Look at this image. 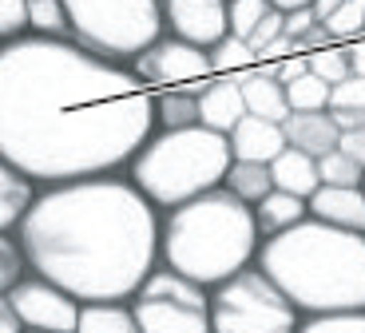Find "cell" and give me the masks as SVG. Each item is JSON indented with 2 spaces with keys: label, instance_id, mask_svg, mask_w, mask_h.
<instances>
[{
  "label": "cell",
  "instance_id": "obj_24",
  "mask_svg": "<svg viewBox=\"0 0 365 333\" xmlns=\"http://www.w3.org/2000/svg\"><path fill=\"white\" fill-rule=\"evenodd\" d=\"M28 32L52 40H72L64 0H28Z\"/></svg>",
  "mask_w": 365,
  "mask_h": 333
},
{
  "label": "cell",
  "instance_id": "obj_32",
  "mask_svg": "<svg viewBox=\"0 0 365 333\" xmlns=\"http://www.w3.org/2000/svg\"><path fill=\"white\" fill-rule=\"evenodd\" d=\"M28 36V0H0V44Z\"/></svg>",
  "mask_w": 365,
  "mask_h": 333
},
{
  "label": "cell",
  "instance_id": "obj_28",
  "mask_svg": "<svg viewBox=\"0 0 365 333\" xmlns=\"http://www.w3.org/2000/svg\"><path fill=\"white\" fill-rule=\"evenodd\" d=\"M298 333H365V309H341V314H306Z\"/></svg>",
  "mask_w": 365,
  "mask_h": 333
},
{
  "label": "cell",
  "instance_id": "obj_22",
  "mask_svg": "<svg viewBox=\"0 0 365 333\" xmlns=\"http://www.w3.org/2000/svg\"><path fill=\"white\" fill-rule=\"evenodd\" d=\"M222 187H227L235 198H242L247 207H255V203H262V198L274 190L270 163H242V159H235L227 167V175H222Z\"/></svg>",
  "mask_w": 365,
  "mask_h": 333
},
{
  "label": "cell",
  "instance_id": "obj_16",
  "mask_svg": "<svg viewBox=\"0 0 365 333\" xmlns=\"http://www.w3.org/2000/svg\"><path fill=\"white\" fill-rule=\"evenodd\" d=\"M36 195H40V183H32L9 159H0V230L4 235H16L20 230V222L32 210Z\"/></svg>",
  "mask_w": 365,
  "mask_h": 333
},
{
  "label": "cell",
  "instance_id": "obj_40",
  "mask_svg": "<svg viewBox=\"0 0 365 333\" xmlns=\"http://www.w3.org/2000/svg\"><path fill=\"white\" fill-rule=\"evenodd\" d=\"M0 333H24V325H20L16 309H12L9 294H0Z\"/></svg>",
  "mask_w": 365,
  "mask_h": 333
},
{
  "label": "cell",
  "instance_id": "obj_4",
  "mask_svg": "<svg viewBox=\"0 0 365 333\" xmlns=\"http://www.w3.org/2000/svg\"><path fill=\"white\" fill-rule=\"evenodd\" d=\"M258 246L262 235L255 226V207L235 198L227 187L159 215V262L207 290L255 266Z\"/></svg>",
  "mask_w": 365,
  "mask_h": 333
},
{
  "label": "cell",
  "instance_id": "obj_35",
  "mask_svg": "<svg viewBox=\"0 0 365 333\" xmlns=\"http://www.w3.org/2000/svg\"><path fill=\"white\" fill-rule=\"evenodd\" d=\"M262 72H266V76H274V80H278V83L286 88V83H294L298 76L310 72V63H306V52H298V56H286V60H278V63H266Z\"/></svg>",
  "mask_w": 365,
  "mask_h": 333
},
{
  "label": "cell",
  "instance_id": "obj_20",
  "mask_svg": "<svg viewBox=\"0 0 365 333\" xmlns=\"http://www.w3.org/2000/svg\"><path fill=\"white\" fill-rule=\"evenodd\" d=\"M302 218H310V207H306V198L298 195H286V190H270L262 203H255V226L262 238H274L298 226Z\"/></svg>",
  "mask_w": 365,
  "mask_h": 333
},
{
  "label": "cell",
  "instance_id": "obj_42",
  "mask_svg": "<svg viewBox=\"0 0 365 333\" xmlns=\"http://www.w3.org/2000/svg\"><path fill=\"white\" fill-rule=\"evenodd\" d=\"M329 116H334L338 131H357V127H365V111H346V108H334Z\"/></svg>",
  "mask_w": 365,
  "mask_h": 333
},
{
  "label": "cell",
  "instance_id": "obj_45",
  "mask_svg": "<svg viewBox=\"0 0 365 333\" xmlns=\"http://www.w3.org/2000/svg\"><path fill=\"white\" fill-rule=\"evenodd\" d=\"M361 190H365V179H361Z\"/></svg>",
  "mask_w": 365,
  "mask_h": 333
},
{
  "label": "cell",
  "instance_id": "obj_15",
  "mask_svg": "<svg viewBox=\"0 0 365 333\" xmlns=\"http://www.w3.org/2000/svg\"><path fill=\"white\" fill-rule=\"evenodd\" d=\"M282 135H286V147H298V151L322 159V155L338 147L341 131L329 111H290L282 119Z\"/></svg>",
  "mask_w": 365,
  "mask_h": 333
},
{
  "label": "cell",
  "instance_id": "obj_9",
  "mask_svg": "<svg viewBox=\"0 0 365 333\" xmlns=\"http://www.w3.org/2000/svg\"><path fill=\"white\" fill-rule=\"evenodd\" d=\"M128 68L147 91L187 88V83H199V80H207V76H215L210 72L207 48H195V44H187V40L167 36V32L151 48H143Z\"/></svg>",
  "mask_w": 365,
  "mask_h": 333
},
{
  "label": "cell",
  "instance_id": "obj_21",
  "mask_svg": "<svg viewBox=\"0 0 365 333\" xmlns=\"http://www.w3.org/2000/svg\"><path fill=\"white\" fill-rule=\"evenodd\" d=\"M76 333H143L131 314V302H88L80 306Z\"/></svg>",
  "mask_w": 365,
  "mask_h": 333
},
{
  "label": "cell",
  "instance_id": "obj_47",
  "mask_svg": "<svg viewBox=\"0 0 365 333\" xmlns=\"http://www.w3.org/2000/svg\"><path fill=\"white\" fill-rule=\"evenodd\" d=\"M24 333H28V329H24Z\"/></svg>",
  "mask_w": 365,
  "mask_h": 333
},
{
  "label": "cell",
  "instance_id": "obj_30",
  "mask_svg": "<svg viewBox=\"0 0 365 333\" xmlns=\"http://www.w3.org/2000/svg\"><path fill=\"white\" fill-rule=\"evenodd\" d=\"M322 24L329 28V36L338 40V44L365 36V0H346V4H341L329 20H322Z\"/></svg>",
  "mask_w": 365,
  "mask_h": 333
},
{
  "label": "cell",
  "instance_id": "obj_31",
  "mask_svg": "<svg viewBox=\"0 0 365 333\" xmlns=\"http://www.w3.org/2000/svg\"><path fill=\"white\" fill-rule=\"evenodd\" d=\"M266 12H270V0H230V4H227L230 36H242V40H247Z\"/></svg>",
  "mask_w": 365,
  "mask_h": 333
},
{
  "label": "cell",
  "instance_id": "obj_34",
  "mask_svg": "<svg viewBox=\"0 0 365 333\" xmlns=\"http://www.w3.org/2000/svg\"><path fill=\"white\" fill-rule=\"evenodd\" d=\"M282 24H286V12H278V9H270L262 20H258V28H255V32L247 36V44L255 48V56L262 52V48L270 44V40H278V36H282Z\"/></svg>",
  "mask_w": 365,
  "mask_h": 333
},
{
  "label": "cell",
  "instance_id": "obj_5",
  "mask_svg": "<svg viewBox=\"0 0 365 333\" xmlns=\"http://www.w3.org/2000/svg\"><path fill=\"white\" fill-rule=\"evenodd\" d=\"M230 163H235V155H230L227 135L195 123L179 127V131H151L147 143L123 167V175L163 215V210L182 207V203L222 187Z\"/></svg>",
  "mask_w": 365,
  "mask_h": 333
},
{
  "label": "cell",
  "instance_id": "obj_41",
  "mask_svg": "<svg viewBox=\"0 0 365 333\" xmlns=\"http://www.w3.org/2000/svg\"><path fill=\"white\" fill-rule=\"evenodd\" d=\"M346 56H349V72H354V76H365V36L346 40Z\"/></svg>",
  "mask_w": 365,
  "mask_h": 333
},
{
  "label": "cell",
  "instance_id": "obj_11",
  "mask_svg": "<svg viewBox=\"0 0 365 333\" xmlns=\"http://www.w3.org/2000/svg\"><path fill=\"white\" fill-rule=\"evenodd\" d=\"M159 9L167 36L195 48H215L222 36H230L227 0H159Z\"/></svg>",
  "mask_w": 365,
  "mask_h": 333
},
{
  "label": "cell",
  "instance_id": "obj_19",
  "mask_svg": "<svg viewBox=\"0 0 365 333\" xmlns=\"http://www.w3.org/2000/svg\"><path fill=\"white\" fill-rule=\"evenodd\" d=\"M242 103H247L250 116L270 119V123H282L290 116V103H286V88L274 76H266L262 68H255L250 76H242Z\"/></svg>",
  "mask_w": 365,
  "mask_h": 333
},
{
  "label": "cell",
  "instance_id": "obj_25",
  "mask_svg": "<svg viewBox=\"0 0 365 333\" xmlns=\"http://www.w3.org/2000/svg\"><path fill=\"white\" fill-rule=\"evenodd\" d=\"M286 103L290 111H329V83L314 72L298 76L294 83H286Z\"/></svg>",
  "mask_w": 365,
  "mask_h": 333
},
{
  "label": "cell",
  "instance_id": "obj_27",
  "mask_svg": "<svg viewBox=\"0 0 365 333\" xmlns=\"http://www.w3.org/2000/svg\"><path fill=\"white\" fill-rule=\"evenodd\" d=\"M306 63H310V72L314 76H322V80L334 88V83H341L346 76H354L349 72V56H346V44H326V48H318V52H306Z\"/></svg>",
  "mask_w": 365,
  "mask_h": 333
},
{
  "label": "cell",
  "instance_id": "obj_18",
  "mask_svg": "<svg viewBox=\"0 0 365 333\" xmlns=\"http://www.w3.org/2000/svg\"><path fill=\"white\" fill-rule=\"evenodd\" d=\"M270 179H274V190H286V195H298V198H310L314 190L322 187L318 159L298 151V147H286V151L270 163Z\"/></svg>",
  "mask_w": 365,
  "mask_h": 333
},
{
  "label": "cell",
  "instance_id": "obj_1",
  "mask_svg": "<svg viewBox=\"0 0 365 333\" xmlns=\"http://www.w3.org/2000/svg\"><path fill=\"white\" fill-rule=\"evenodd\" d=\"M151 131V91L128 63L32 32L0 44V159L32 183L123 171Z\"/></svg>",
  "mask_w": 365,
  "mask_h": 333
},
{
  "label": "cell",
  "instance_id": "obj_37",
  "mask_svg": "<svg viewBox=\"0 0 365 333\" xmlns=\"http://www.w3.org/2000/svg\"><path fill=\"white\" fill-rule=\"evenodd\" d=\"M338 147L357 163V167H365V127H357V131H341Z\"/></svg>",
  "mask_w": 365,
  "mask_h": 333
},
{
  "label": "cell",
  "instance_id": "obj_3",
  "mask_svg": "<svg viewBox=\"0 0 365 333\" xmlns=\"http://www.w3.org/2000/svg\"><path fill=\"white\" fill-rule=\"evenodd\" d=\"M255 266L302 317L365 309V235L302 218L282 235L262 238Z\"/></svg>",
  "mask_w": 365,
  "mask_h": 333
},
{
  "label": "cell",
  "instance_id": "obj_7",
  "mask_svg": "<svg viewBox=\"0 0 365 333\" xmlns=\"http://www.w3.org/2000/svg\"><path fill=\"white\" fill-rule=\"evenodd\" d=\"M302 314L258 266L210 290V333H298Z\"/></svg>",
  "mask_w": 365,
  "mask_h": 333
},
{
  "label": "cell",
  "instance_id": "obj_14",
  "mask_svg": "<svg viewBox=\"0 0 365 333\" xmlns=\"http://www.w3.org/2000/svg\"><path fill=\"white\" fill-rule=\"evenodd\" d=\"M247 116V103H242V83L235 76H210L199 88V123L227 135L238 119Z\"/></svg>",
  "mask_w": 365,
  "mask_h": 333
},
{
  "label": "cell",
  "instance_id": "obj_12",
  "mask_svg": "<svg viewBox=\"0 0 365 333\" xmlns=\"http://www.w3.org/2000/svg\"><path fill=\"white\" fill-rule=\"evenodd\" d=\"M227 143H230V155L242 159V163H274L286 151L282 123L258 119V116H250V111L227 131Z\"/></svg>",
  "mask_w": 365,
  "mask_h": 333
},
{
  "label": "cell",
  "instance_id": "obj_13",
  "mask_svg": "<svg viewBox=\"0 0 365 333\" xmlns=\"http://www.w3.org/2000/svg\"><path fill=\"white\" fill-rule=\"evenodd\" d=\"M306 207H310V218H318V222L365 235V190L361 187H318L306 198Z\"/></svg>",
  "mask_w": 365,
  "mask_h": 333
},
{
  "label": "cell",
  "instance_id": "obj_6",
  "mask_svg": "<svg viewBox=\"0 0 365 333\" xmlns=\"http://www.w3.org/2000/svg\"><path fill=\"white\" fill-rule=\"evenodd\" d=\"M64 12L76 44L111 63H131L163 36L159 0H64Z\"/></svg>",
  "mask_w": 365,
  "mask_h": 333
},
{
  "label": "cell",
  "instance_id": "obj_36",
  "mask_svg": "<svg viewBox=\"0 0 365 333\" xmlns=\"http://www.w3.org/2000/svg\"><path fill=\"white\" fill-rule=\"evenodd\" d=\"M286 56H298V40L282 32L278 40H270V44L258 52V68H266V63H278V60H286Z\"/></svg>",
  "mask_w": 365,
  "mask_h": 333
},
{
  "label": "cell",
  "instance_id": "obj_44",
  "mask_svg": "<svg viewBox=\"0 0 365 333\" xmlns=\"http://www.w3.org/2000/svg\"><path fill=\"white\" fill-rule=\"evenodd\" d=\"M314 0H270V9L278 12H298V9H310Z\"/></svg>",
  "mask_w": 365,
  "mask_h": 333
},
{
  "label": "cell",
  "instance_id": "obj_8",
  "mask_svg": "<svg viewBox=\"0 0 365 333\" xmlns=\"http://www.w3.org/2000/svg\"><path fill=\"white\" fill-rule=\"evenodd\" d=\"M143 333H210V290L159 262L131 297Z\"/></svg>",
  "mask_w": 365,
  "mask_h": 333
},
{
  "label": "cell",
  "instance_id": "obj_38",
  "mask_svg": "<svg viewBox=\"0 0 365 333\" xmlns=\"http://www.w3.org/2000/svg\"><path fill=\"white\" fill-rule=\"evenodd\" d=\"M318 24V20H314V12L310 9H298V12H286V24H282V32L286 36H306V32H310V28Z\"/></svg>",
  "mask_w": 365,
  "mask_h": 333
},
{
  "label": "cell",
  "instance_id": "obj_39",
  "mask_svg": "<svg viewBox=\"0 0 365 333\" xmlns=\"http://www.w3.org/2000/svg\"><path fill=\"white\" fill-rule=\"evenodd\" d=\"M334 44V36H329V28L326 24H314L306 36H298V52H318V48Z\"/></svg>",
  "mask_w": 365,
  "mask_h": 333
},
{
  "label": "cell",
  "instance_id": "obj_33",
  "mask_svg": "<svg viewBox=\"0 0 365 333\" xmlns=\"http://www.w3.org/2000/svg\"><path fill=\"white\" fill-rule=\"evenodd\" d=\"M346 108V111H365V76H346L341 83L329 88V111Z\"/></svg>",
  "mask_w": 365,
  "mask_h": 333
},
{
  "label": "cell",
  "instance_id": "obj_43",
  "mask_svg": "<svg viewBox=\"0 0 365 333\" xmlns=\"http://www.w3.org/2000/svg\"><path fill=\"white\" fill-rule=\"evenodd\" d=\"M341 4H346V0H314V4H310V12H314V20L322 24V20H329L334 12L341 9Z\"/></svg>",
  "mask_w": 365,
  "mask_h": 333
},
{
  "label": "cell",
  "instance_id": "obj_10",
  "mask_svg": "<svg viewBox=\"0 0 365 333\" xmlns=\"http://www.w3.org/2000/svg\"><path fill=\"white\" fill-rule=\"evenodd\" d=\"M9 302L28 333H76V325H80V302L64 286H56L40 274L20 278L9 290Z\"/></svg>",
  "mask_w": 365,
  "mask_h": 333
},
{
  "label": "cell",
  "instance_id": "obj_26",
  "mask_svg": "<svg viewBox=\"0 0 365 333\" xmlns=\"http://www.w3.org/2000/svg\"><path fill=\"white\" fill-rule=\"evenodd\" d=\"M318 179H322V187H361L365 167H357L341 147H334L329 155L318 159Z\"/></svg>",
  "mask_w": 365,
  "mask_h": 333
},
{
  "label": "cell",
  "instance_id": "obj_46",
  "mask_svg": "<svg viewBox=\"0 0 365 333\" xmlns=\"http://www.w3.org/2000/svg\"><path fill=\"white\" fill-rule=\"evenodd\" d=\"M227 4H230V0H227Z\"/></svg>",
  "mask_w": 365,
  "mask_h": 333
},
{
  "label": "cell",
  "instance_id": "obj_17",
  "mask_svg": "<svg viewBox=\"0 0 365 333\" xmlns=\"http://www.w3.org/2000/svg\"><path fill=\"white\" fill-rule=\"evenodd\" d=\"M210 80V76H207ZM199 83H187V88H163L151 91V116H155V131H179V127H195L199 123Z\"/></svg>",
  "mask_w": 365,
  "mask_h": 333
},
{
  "label": "cell",
  "instance_id": "obj_29",
  "mask_svg": "<svg viewBox=\"0 0 365 333\" xmlns=\"http://www.w3.org/2000/svg\"><path fill=\"white\" fill-rule=\"evenodd\" d=\"M28 258H24V246H20L16 235H4L0 230V294H9L20 278H28Z\"/></svg>",
  "mask_w": 365,
  "mask_h": 333
},
{
  "label": "cell",
  "instance_id": "obj_23",
  "mask_svg": "<svg viewBox=\"0 0 365 333\" xmlns=\"http://www.w3.org/2000/svg\"><path fill=\"white\" fill-rule=\"evenodd\" d=\"M207 56H210V72L215 76H235V80H242V76H250L258 68L255 48L242 36H222L215 48H207Z\"/></svg>",
  "mask_w": 365,
  "mask_h": 333
},
{
  "label": "cell",
  "instance_id": "obj_2",
  "mask_svg": "<svg viewBox=\"0 0 365 333\" xmlns=\"http://www.w3.org/2000/svg\"><path fill=\"white\" fill-rule=\"evenodd\" d=\"M28 270L88 302H131L159 266V210L123 171L40 187L16 230Z\"/></svg>",
  "mask_w": 365,
  "mask_h": 333
}]
</instances>
